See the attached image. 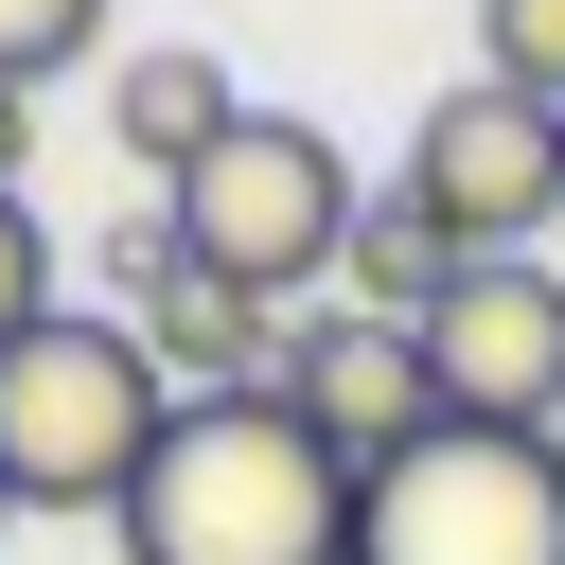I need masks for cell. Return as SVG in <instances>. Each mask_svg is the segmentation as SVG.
<instances>
[{"label":"cell","instance_id":"obj_1","mask_svg":"<svg viewBox=\"0 0 565 565\" xmlns=\"http://www.w3.org/2000/svg\"><path fill=\"white\" fill-rule=\"evenodd\" d=\"M106 530H124V565H353V459L282 388H230V406L159 424V459Z\"/></svg>","mask_w":565,"mask_h":565},{"label":"cell","instance_id":"obj_2","mask_svg":"<svg viewBox=\"0 0 565 565\" xmlns=\"http://www.w3.org/2000/svg\"><path fill=\"white\" fill-rule=\"evenodd\" d=\"M159 424H177V388H159V353L106 300H53L0 353V494L18 512H124L141 459H159Z\"/></svg>","mask_w":565,"mask_h":565},{"label":"cell","instance_id":"obj_3","mask_svg":"<svg viewBox=\"0 0 565 565\" xmlns=\"http://www.w3.org/2000/svg\"><path fill=\"white\" fill-rule=\"evenodd\" d=\"M159 212H177L194 282H230V300H265V318H282L300 282H335V247H353V212H371V194H353L335 124H300V106H247V124H230V141H212V159L159 194Z\"/></svg>","mask_w":565,"mask_h":565},{"label":"cell","instance_id":"obj_4","mask_svg":"<svg viewBox=\"0 0 565 565\" xmlns=\"http://www.w3.org/2000/svg\"><path fill=\"white\" fill-rule=\"evenodd\" d=\"M353 565H565V441L424 424L353 477Z\"/></svg>","mask_w":565,"mask_h":565},{"label":"cell","instance_id":"obj_5","mask_svg":"<svg viewBox=\"0 0 565 565\" xmlns=\"http://www.w3.org/2000/svg\"><path fill=\"white\" fill-rule=\"evenodd\" d=\"M406 212H424L459 265H530L547 212H565V106L459 71V88L424 106V141H406Z\"/></svg>","mask_w":565,"mask_h":565},{"label":"cell","instance_id":"obj_6","mask_svg":"<svg viewBox=\"0 0 565 565\" xmlns=\"http://www.w3.org/2000/svg\"><path fill=\"white\" fill-rule=\"evenodd\" d=\"M424 388L441 424H512V441H565V265H459L424 300Z\"/></svg>","mask_w":565,"mask_h":565},{"label":"cell","instance_id":"obj_7","mask_svg":"<svg viewBox=\"0 0 565 565\" xmlns=\"http://www.w3.org/2000/svg\"><path fill=\"white\" fill-rule=\"evenodd\" d=\"M282 406L371 477V459H406L424 424H441V388H424V335L406 318H353V300H318V318H282Z\"/></svg>","mask_w":565,"mask_h":565},{"label":"cell","instance_id":"obj_8","mask_svg":"<svg viewBox=\"0 0 565 565\" xmlns=\"http://www.w3.org/2000/svg\"><path fill=\"white\" fill-rule=\"evenodd\" d=\"M230 124H247V88H230V71L194 53V35H159V53H124V71H106V141H124V159H141L159 194H177V177H194V159H212Z\"/></svg>","mask_w":565,"mask_h":565},{"label":"cell","instance_id":"obj_9","mask_svg":"<svg viewBox=\"0 0 565 565\" xmlns=\"http://www.w3.org/2000/svg\"><path fill=\"white\" fill-rule=\"evenodd\" d=\"M141 353H159V388L177 406H230V388H282V318L265 300H230V282H177L159 318H124Z\"/></svg>","mask_w":565,"mask_h":565},{"label":"cell","instance_id":"obj_10","mask_svg":"<svg viewBox=\"0 0 565 565\" xmlns=\"http://www.w3.org/2000/svg\"><path fill=\"white\" fill-rule=\"evenodd\" d=\"M441 282H459V247H441V230H424L406 194H371V212H353V247H335V300H353V318H406V335H424V300H441Z\"/></svg>","mask_w":565,"mask_h":565},{"label":"cell","instance_id":"obj_11","mask_svg":"<svg viewBox=\"0 0 565 565\" xmlns=\"http://www.w3.org/2000/svg\"><path fill=\"white\" fill-rule=\"evenodd\" d=\"M88 265H106V318H159V300L194 282V247H177V212H159V194H141V212H124Z\"/></svg>","mask_w":565,"mask_h":565},{"label":"cell","instance_id":"obj_12","mask_svg":"<svg viewBox=\"0 0 565 565\" xmlns=\"http://www.w3.org/2000/svg\"><path fill=\"white\" fill-rule=\"evenodd\" d=\"M477 71L530 88V106H565V0H477Z\"/></svg>","mask_w":565,"mask_h":565},{"label":"cell","instance_id":"obj_13","mask_svg":"<svg viewBox=\"0 0 565 565\" xmlns=\"http://www.w3.org/2000/svg\"><path fill=\"white\" fill-rule=\"evenodd\" d=\"M71 53H106V0H0V88H53Z\"/></svg>","mask_w":565,"mask_h":565},{"label":"cell","instance_id":"obj_14","mask_svg":"<svg viewBox=\"0 0 565 565\" xmlns=\"http://www.w3.org/2000/svg\"><path fill=\"white\" fill-rule=\"evenodd\" d=\"M53 318V230H35V194H0V353Z\"/></svg>","mask_w":565,"mask_h":565},{"label":"cell","instance_id":"obj_15","mask_svg":"<svg viewBox=\"0 0 565 565\" xmlns=\"http://www.w3.org/2000/svg\"><path fill=\"white\" fill-rule=\"evenodd\" d=\"M18 159H35V88H0V194H18Z\"/></svg>","mask_w":565,"mask_h":565},{"label":"cell","instance_id":"obj_16","mask_svg":"<svg viewBox=\"0 0 565 565\" xmlns=\"http://www.w3.org/2000/svg\"><path fill=\"white\" fill-rule=\"evenodd\" d=\"M0 530H18V494H0Z\"/></svg>","mask_w":565,"mask_h":565}]
</instances>
